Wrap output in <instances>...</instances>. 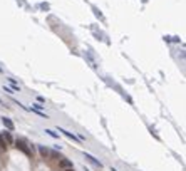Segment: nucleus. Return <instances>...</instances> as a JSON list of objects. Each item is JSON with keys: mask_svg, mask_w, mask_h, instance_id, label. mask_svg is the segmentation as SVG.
I'll return each mask as SVG.
<instances>
[{"mask_svg": "<svg viewBox=\"0 0 186 171\" xmlns=\"http://www.w3.org/2000/svg\"><path fill=\"white\" fill-rule=\"evenodd\" d=\"M64 171H74V169H72V168H69V169H64Z\"/></svg>", "mask_w": 186, "mask_h": 171, "instance_id": "9d476101", "label": "nucleus"}, {"mask_svg": "<svg viewBox=\"0 0 186 171\" xmlns=\"http://www.w3.org/2000/svg\"><path fill=\"white\" fill-rule=\"evenodd\" d=\"M86 158H87V159L91 161L92 164H96V166H97V168H102V163H101V161H97L94 156H91V154H86Z\"/></svg>", "mask_w": 186, "mask_h": 171, "instance_id": "7ed1b4c3", "label": "nucleus"}, {"mask_svg": "<svg viewBox=\"0 0 186 171\" xmlns=\"http://www.w3.org/2000/svg\"><path fill=\"white\" fill-rule=\"evenodd\" d=\"M15 146H17L18 149H22V151L27 154V156H32V153H30V149L27 148V144H25V143H24V141H20V139H17V141H15Z\"/></svg>", "mask_w": 186, "mask_h": 171, "instance_id": "f257e3e1", "label": "nucleus"}, {"mask_svg": "<svg viewBox=\"0 0 186 171\" xmlns=\"http://www.w3.org/2000/svg\"><path fill=\"white\" fill-rule=\"evenodd\" d=\"M113 171H116V169H113Z\"/></svg>", "mask_w": 186, "mask_h": 171, "instance_id": "9b49d317", "label": "nucleus"}, {"mask_svg": "<svg viewBox=\"0 0 186 171\" xmlns=\"http://www.w3.org/2000/svg\"><path fill=\"white\" fill-rule=\"evenodd\" d=\"M59 166L64 168V169H69V168H72V161L66 159V158H60V159H59Z\"/></svg>", "mask_w": 186, "mask_h": 171, "instance_id": "f03ea898", "label": "nucleus"}, {"mask_svg": "<svg viewBox=\"0 0 186 171\" xmlns=\"http://www.w3.org/2000/svg\"><path fill=\"white\" fill-rule=\"evenodd\" d=\"M2 138H4L5 143H8V144H12V143H14V139H12L10 133H4V134H2Z\"/></svg>", "mask_w": 186, "mask_h": 171, "instance_id": "20e7f679", "label": "nucleus"}, {"mask_svg": "<svg viewBox=\"0 0 186 171\" xmlns=\"http://www.w3.org/2000/svg\"><path fill=\"white\" fill-rule=\"evenodd\" d=\"M39 151H40V154H42V156H49V154H51V151H49L47 148H44V146H39Z\"/></svg>", "mask_w": 186, "mask_h": 171, "instance_id": "39448f33", "label": "nucleus"}, {"mask_svg": "<svg viewBox=\"0 0 186 171\" xmlns=\"http://www.w3.org/2000/svg\"><path fill=\"white\" fill-rule=\"evenodd\" d=\"M59 131H62V133H64V134H66V136H67V138H70V139H74V141H76V139H77V138H76V136H74V134H72V133H69V131H66V129H59Z\"/></svg>", "mask_w": 186, "mask_h": 171, "instance_id": "0eeeda50", "label": "nucleus"}, {"mask_svg": "<svg viewBox=\"0 0 186 171\" xmlns=\"http://www.w3.org/2000/svg\"><path fill=\"white\" fill-rule=\"evenodd\" d=\"M0 149H7V143H5V139L2 138V134H0Z\"/></svg>", "mask_w": 186, "mask_h": 171, "instance_id": "6e6552de", "label": "nucleus"}, {"mask_svg": "<svg viewBox=\"0 0 186 171\" xmlns=\"http://www.w3.org/2000/svg\"><path fill=\"white\" fill-rule=\"evenodd\" d=\"M45 133H47V134H51V136H52V138H55V133H52V131H51V129H45Z\"/></svg>", "mask_w": 186, "mask_h": 171, "instance_id": "1a4fd4ad", "label": "nucleus"}, {"mask_svg": "<svg viewBox=\"0 0 186 171\" xmlns=\"http://www.w3.org/2000/svg\"><path fill=\"white\" fill-rule=\"evenodd\" d=\"M4 126H7L8 129H10V131L14 129V123H12L10 119H7V117H4Z\"/></svg>", "mask_w": 186, "mask_h": 171, "instance_id": "423d86ee", "label": "nucleus"}]
</instances>
